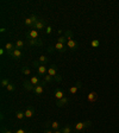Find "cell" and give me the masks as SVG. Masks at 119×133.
I'll return each mask as SVG.
<instances>
[{"instance_id": "1", "label": "cell", "mask_w": 119, "mask_h": 133, "mask_svg": "<svg viewBox=\"0 0 119 133\" xmlns=\"http://www.w3.org/2000/svg\"><path fill=\"white\" fill-rule=\"evenodd\" d=\"M48 74L50 75V76L54 77L55 81H57V82H60V81L62 80L61 75H58V74H57V65L56 64H52L51 67H49V68H48Z\"/></svg>"}, {"instance_id": "2", "label": "cell", "mask_w": 119, "mask_h": 133, "mask_svg": "<svg viewBox=\"0 0 119 133\" xmlns=\"http://www.w3.org/2000/svg\"><path fill=\"white\" fill-rule=\"evenodd\" d=\"M92 125V121H85V122H82V121H79V122H76V124L74 125V130L76 131V132H81V131H83L86 127H89Z\"/></svg>"}, {"instance_id": "3", "label": "cell", "mask_w": 119, "mask_h": 133, "mask_svg": "<svg viewBox=\"0 0 119 133\" xmlns=\"http://www.w3.org/2000/svg\"><path fill=\"white\" fill-rule=\"evenodd\" d=\"M44 86H45V82L44 81H42V83L38 86H35L34 87V93L36 94V95H42L43 93H44Z\"/></svg>"}, {"instance_id": "4", "label": "cell", "mask_w": 119, "mask_h": 133, "mask_svg": "<svg viewBox=\"0 0 119 133\" xmlns=\"http://www.w3.org/2000/svg\"><path fill=\"white\" fill-rule=\"evenodd\" d=\"M67 48H68L69 50L75 51V50H77V49H79V43L74 39V38H73V39H69L68 42H67Z\"/></svg>"}, {"instance_id": "5", "label": "cell", "mask_w": 119, "mask_h": 133, "mask_svg": "<svg viewBox=\"0 0 119 133\" xmlns=\"http://www.w3.org/2000/svg\"><path fill=\"white\" fill-rule=\"evenodd\" d=\"M37 68V73H38V76H45L47 74H48V68L45 67V64H39Z\"/></svg>"}, {"instance_id": "6", "label": "cell", "mask_w": 119, "mask_h": 133, "mask_svg": "<svg viewBox=\"0 0 119 133\" xmlns=\"http://www.w3.org/2000/svg\"><path fill=\"white\" fill-rule=\"evenodd\" d=\"M9 56L12 57L13 60H20V57L23 56V52H22V50H18V49H14L13 51H11V52H9Z\"/></svg>"}, {"instance_id": "7", "label": "cell", "mask_w": 119, "mask_h": 133, "mask_svg": "<svg viewBox=\"0 0 119 133\" xmlns=\"http://www.w3.org/2000/svg\"><path fill=\"white\" fill-rule=\"evenodd\" d=\"M38 37H39V33L37 30H30V31L26 33V39H38Z\"/></svg>"}, {"instance_id": "8", "label": "cell", "mask_w": 119, "mask_h": 133, "mask_svg": "<svg viewBox=\"0 0 119 133\" xmlns=\"http://www.w3.org/2000/svg\"><path fill=\"white\" fill-rule=\"evenodd\" d=\"M82 87V82H76V85L75 86H73V87H70L69 88V93L71 94V95H74V94H76L77 93V90H79L80 88Z\"/></svg>"}, {"instance_id": "9", "label": "cell", "mask_w": 119, "mask_h": 133, "mask_svg": "<svg viewBox=\"0 0 119 133\" xmlns=\"http://www.w3.org/2000/svg\"><path fill=\"white\" fill-rule=\"evenodd\" d=\"M55 50H57L58 52L63 54V52H65V51L68 50V48H67V45H64V44H61V43H56V44H55Z\"/></svg>"}, {"instance_id": "10", "label": "cell", "mask_w": 119, "mask_h": 133, "mask_svg": "<svg viewBox=\"0 0 119 133\" xmlns=\"http://www.w3.org/2000/svg\"><path fill=\"white\" fill-rule=\"evenodd\" d=\"M68 103H69V99H68V97H65V96L63 97V99L57 100V101H56V106H57V107H60V108L64 107V106H67Z\"/></svg>"}, {"instance_id": "11", "label": "cell", "mask_w": 119, "mask_h": 133, "mask_svg": "<svg viewBox=\"0 0 119 133\" xmlns=\"http://www.w3.org/2000/svg\"><path fill=\"white\" fill-rule=\"evenodd\" d=\"M45 27V22H44V19H39V22L35 25L34 30H37V31H41V30H44Z\"/></svg>"}, {"instance_id": "12", "label": "cell", "mask_w": 119, "mask_h": 133, "mask_svg": "<svg viewBox=\"0 0 119 133\" xmlns=\"http://www.w3.org/2000/svg\"><path fill=\"white\" fill-rule=\"evenodd\" d=\"M24 114H25V118H32V116L35 115V108L31 107V106H29L28 108L25 109V112H24Z\"/></svg>"}, {"instance_id": "13", "label": "cell", "mask_w": 119, "mask_h": 133, "mask_svg": "<svg viewBox=\"0 0 119 133\" xmlns=\"http://www.w3.org/2000/svg\"><path fill=\"white\" fill-rule=\"evenodd\" d=\"M63 97H64V92H63L61 88H57L56 90H55V99H56V101L63 99Z\"/></svg>"}, {"instance_id": "14", "label": "cell", "mask_w": 119, "mask_h": 133, "mask_svg": "<svg viewBox=\"0 0 119 133\" xmlns=\"http://www.w3.org/2000/svg\"><path fill=\"white\" fill-rule=\"evenodd\" d=\"M96 99H98V95H96L95 92H91V93L87 95V100H88V102H91V103L95 102Z\"/></svg>"}, {"instance_id": "15", "label": "cell", "mask_w": 119, "mask_h": 133, "mask_svg": "<svg viewBox=\"0 0 119 133\" xmlns=\"http://www.w3.org/2000/svg\"><path fill=\"white\" fill-rule=\"evenodd\" d=\"M23 87H24V89H26V90H34V87L35 86L32 85L31 82H30V80H25L23 82Z\"/></svg>"}, {"instance_id": "16", "label": "cell", "mask_w": 119, "mask_h": 133, "mask_svg": "<svg viewBox=\"0 0 119 133\" xmlns=\"http://www.w3.org/2000/svg\"><path fill=\"white\" fill-rule=\"evenodd\" d=\"M14 45H16V49H18V50L25 49V43H24V40H22V39H17V42L14 43Z\"/></svg>"}, {"instance_id": "17", "label": "cell", "mask_w": 119, "mask_h": 133, "mask_svg": "<svg viewBox=\"0 0 119 133\" xmlns=\"http://www.w3.org/2000/svg\"><path fill=\"white\" fill-rule=\"evenodd\" d=\"M26 40H28V44L30 46H34V45L41 46V45H42V42H41V40H38V39H26Z\"/></svg>"}, {"instance_id": "18", "label": "cell", "mask_w": 119, "mask_h": 133, "mask_svg": "<svg viewBox=\"0 0 119 133\" xmlns=\"http://www.w3.org/2000/svg\"><path fill=\"white\" fill-rule=\"evenodd\" d=\"M30 82H31L34 86H38V85H41V83H42V81L39 80V77H38V76H31Z\"/></svg>"}, {"instance_id": "19", "label": "cell", "mask_w": 119, "mask_h": 133, "mask_svg": "<svg viewBox=\"0 0 119 133\" xmlns=\"http://www.w3.org/2000/svg\"><path fill=\"white\" fill-rule=\"evenodd\" d=\"M14 49H16V45H14L13 43H6L5 44V50L7 51V54L11 52V51H13Z\"/></svg>"}, {"instance_id": "20", "label": "cell", "mask_w": 119, "mask_h": 133, "mask_svg": "<svg viewBox=\"0 0 119 133\" xmlns=\"http://www.w3.org/2000/svg\"><path fill=\"white\" fill-rule=\"evenodd\" d=\"M22 73L25 75V76H30L31 75V69L29 67H22Z\"/></svg>"}, {"instance_id": "21", "label": "cell", "mask_w": 119, "mask_h": 133, "mask_svg": "<svg viewBox=\"0 0 119 133\" xmlns=\"http://www.w3.org/2000/svg\"><path fill=\"white\" fill-rule=\"evenodd\" d=\"M54 80H55L54 77H52V76H50L49 74H47L45 76L43 77V81H44V82H45V83H51V82H52V81H54Z\"/></svg>"}, {"instance_id": "22", "label": "cell", "mask_w": 119, "mask_h": 133, "mask_svg": "<svg viewBox=\"0 0 119 133\" xmlns=\"http://www.w3.org/2000/svg\"><path fill=\"white\" fill-rule=\"evenodd\" d=\"M10 83H11V82H10V80L7 79V77H3V79H1V87H3V88H6L7 86L10 85Z\"/></svg>"}, {"instance_id": "23", "label": "cell", "mask_w": 119, "mask_h": 133, "mask_svg": "<svg viewBox=\"0 0 119 133\" xmlns=\"http://www.w3.org/2000/svg\"><path fill=\"white\" fill-rule=\"evenodd\" d=\"M16 118H17L18 120H23L24 118H25V114H24V112H22V110H17V112H16Z\"/></svg>"}, {"instance_id": "24", "label": "cell", "mask_w": 119, "mask_h": 133, "mask_svg": "<svg viewBox=\"0 0 119 133\" xmlns=\"http://www.w3.org/2000/svg\"><path fill=\"white\" fill-rule=\"evenodd\" d=\"M67 42H68V39L65 38V36H61L57 38V43H61V44H64V45H67Z\"/></svg>"}, {"instance_id": "25", "label": "cell", "mask_w": 119, "mask_h": 133, "mask_svg": "<svg viewBox=\"0 0 119 133\" xmlns=\"http://www.w3.org/2000/svg\"><path fill=\"white\" fill-rule=\"evenodd\" d=\"M24 24H25L26 26H29V27H32V29H34V23H32V20H31V18H30V17L26 18V19L24 20Z\"/></svg>"}, {"instance_id": "26", "label": "cell", "mask_w": 119, "mask_h": 133, "mask_svg": "<svg viewBox=\"0 0 119 133\" xmlns=\"http://www.w3.org/2000/svg\"><path fill=\"white\" fill-rule=\"evenodd\" d=\"M50 127L54 131H57L60 128V124L57 121H52V122H50Z\"/></svg>"}, {"instance_id": "27", "label": "cell", "mask_w": 119, "mask_h": 133, "mask_svg": "<svg viewBox=\"0 0 119 133\" xmlns=\"http://www.w3.org/2000/svg\"><path fill=\"white\" fill-rule=\"evenodd\" d=\"M38 61H39V62L42 63V64H45V63H48V62H49V58H48V57H45V56H43V55H42V56L38 57Z\"/></svg>"}, {"instance_id": "28", "label": "cell", "mask_w": 119, "mask_h": 133, "mask_svg": "<svg viewBox=\"0 0 119 133\" xmlns=\"http://www.w3.org/2000/svg\"><path fill=\"white\" fill-rule=\"evenodd\" d=\"M61 131H62V133H71V126L70 125H65Z\"/></svg>"}, {"instance_id": "29", "label": "cell", "mask_w": 119, "mask_h": 133, "mask_svg": "<svg viewBox=\"0 0 119 133\" xmlns=\"http://www.w3.org/2000/svg\"><path fill=\"white\" fill-rule=\"evenodd\" d=\"M91 45L93 46V48H99L100 46V40L99 39H93L91 42Z\"/></svg>"}, {"instance_id": "30", "label": "cell", "mask_w": 119, "mask_h": 133, "mask_svg": "<svg viewBox=\"0 0 119 133\" xmlns=\"http://www.w3.org/2000/svg\"><path fill=\"white\" fill-rule=\"evenodd\" d=\"M6 89H7V92H14V89H16V86H14L13 83H10V85L6 87Z\"/></svg>"}, {"instance_id": "31", "label": "cell", "mask_w": 119, "mask_h": 133, "mask_svg": "<svg viewBox=\"0 0 119 133\" xmlns=\"http://www.w3.org/2000/svg\"><path fill=\"white\" fill-rule=\"evenodd\" d=\"M45 32L48 34H50L51 32H52V27H51V26H47V30H45Z\"/></svg>"}, {"instance_id": "32", "label": "cell", "mask_w": 119, "mask_h": 133, "mask_svg": "<svg viewBox=\"0 0 119 133\" xmlns=\"http://www.w3.org/2000/svg\"><path fill=\"white\" fill-rule=\"evenodd\" d=\"M14 133H26V131L24 130V128H19V130H17Z\"/></svg>"}, {"instance_id": "33", "label": "cell", "mask_w": 119, "mask_h": 133, "mask_svg": "<svg viewBox=\"0 0 119 133\" xmlns=\"http://www.w3.org/2000/svg\"><path fill=\"white\" fill-rule=\"evenodd\" d=\"M5 51H6V50H5V48H1V49H0V55L3 56V55L5 54Z\"/></svg>"}, {"instance_id": "34", "label": "cell", "mask_w": 119, "mask_h": 133, "mask_svg": "<svg viewBox=\"0 0 119 133\" xmlns=\"http://www.w3.org/2000/svg\"><path fill=\"white\" fill-rule=\"evenodd\" d=\"M44 133H54V132L51 130H49V128H45V130H44Z\"/></svg>"}, {"instance_id": "35", "label": "cell", "mask_w": 119, "mask_h": 133, "mask_svg": "<svg viewBox=\"0 0 119 133\" xmlns=\"http://www.w3.org/2000/svg\"><path fill=\"white\" fill-rule=\"evenodd\" d=\"M3 133H12L11 131H9V130H5V128H4L3 130Z\"/></svg>"}, {"instance_id": "36", "label": "cell", "mask_w": 119, "mask_h": 133, "mask_svg": "<svg viewBox=\"0 0 119 133\" xmlns=\"http://www.w3.org/2000/svg\"><path fill=\"white\" fill-rule=\"evenodd\" d=\"M54 133H62V131H61V130H57V131H54Z\"/></svg>"}, {"instance_id": "37", "label": "cell", "mask_w": 119, "mask_h": 133, "mask_svg": "<svg viewBox=\"0 0 119 133\" xmlns=\"http://www.w3.org/2000/svg\"><path fill=\"white\" fill-rule=\"evenodd\" d=\"M0 31H1V32H5L6 29H5V27H1V29H0Z\"/></svg>"}, {"instance_id": "38", "label": "cell", "mask_w": 119, "mask_h": 133, "mask_svg": "<svg viewBox=\"0 0 119 133\" xmlns=\"http://www.w3.org/2000/svg\"><path fill=\"white\" fill-rule=\"evenodd\" d=\"M26 133H32V132H26Z\"/></svg>"}]
</instances>
